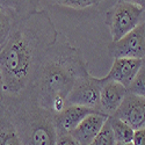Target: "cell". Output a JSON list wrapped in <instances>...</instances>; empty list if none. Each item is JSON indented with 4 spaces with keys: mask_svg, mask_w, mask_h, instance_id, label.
Wrapping results in <instances>:
<instances>
[{
    "mask_svg": "<svg viewBox=\"0 0 145 145\" xmlns=\"http://www.w3.org/2000/svg\"><path fill=\"white\" fill-rule=\"evenodd\" d=\"M59 33L45 9L23 18L0 50L5 96H16L31 88L37 70Z\"/></svg>",
    "mask_w": 145,
    "mask_h": 145,
    "instance_id": "6da1fadb",
    "label": "cell"
},
{
    "mask_svg": "<svg viewBox=\"0 0 145 145\" xmlns=\"http://www.w3.org/2000/svg\"><path fill=\"white\" fill-rule=\"evenodd\" d=\"M87 73L81 50L59 34L41 63L30 89L43 108L58 114L66 108V99L78 80Z\"/></svg>",
    "mask_w": 145,
    "mask_h": 145,
    "instance_id": "7a4b0ae2",
    "label": "cell"
},
{
    "mask_svg": "<svg viewBox=\"0 0 145 145\" xmlns=\"http://www.w3.org/2000/svg\"><path fill=\"white\" fill-rule=\"evenodd\" d=\"M3 108L22 145H56L55 114L39 103L31 89L16 96H5Z\"/></svg>",
    "mask_w": 145,
    "mask_h": 145,
    "instance_id": "3957f363",
    "label": "cell"
},
{
    "mask_svg": "<svg viewBox=\"0 0 145 145\" xmlns=\"http://www.w3.org/2000/svg\"><path fill=\"white\" fill-rule=\"evenodd\" d=\"M145 22V9L140 1H116L106 13V26L117 42Z\"/></svg>",
    "mask_w": 145,
    "mask_h": 145,
    "instance_id": "277c9868",
    "label": "cell"
},
{
    "mask_svg": "<svg viewBox=\"0 0 145 145\" xmlns=\"http://www.w3.org/2000/svg\"><path fill=\"white\" fill-rule=\"evenodd\" d=\"M103 78L93 77L89 72L74 85L66 99V106H80L100 113V95Z\"/></svg>",
    "mask_w": 145,
    "mask_h": 145,
    "instance_id": "5b68a950",
    "label": "cell"
},
{
    "mask_svg": "<svg viewBox=\"0 0 145 145\" xmlns=\"http://www.w3.org/2000/svg\"><path fill=\"white\" fill-rule=\"evenodd\" d=\"M37 1H1L0 0V50L5 46L18 23L36 10Z\"/></svg>",
    "mask_w": 145,
    "mask_h": 145,
    "instance_id": "8992f818",
    "label": "cell"
},
{
    "mask_svg": "<svg viewBox=\"0 0 145 145\" xmlns=\"http://www.w3.org/2000/svg\"><path fill=\"white\" fill-rule=\"evenodd\" d=\"M109 54L114 59H145V22L117 42H112L109 44Z\"/></svg>",
    "mask_w": 145,
    "mask_h": 145,
    "instance_id": "52a82bcc",
    "label": "cell"
},
{
    "mask_svg": "<svg viewBox=\"0 0 145 145\" xmlns=\"http://www.w3.org/2000/svg\"><path fill=\"white\" fill-rule=\"evenodd\" d=\"M114 116L134 130L145 129V98L128 93Z\"/></svg>",
    "mask_w": 145,
    "mask_h": 145,
    "instance_id": "ba28073f",
    "label": "cell"
},
{
    "mask_svg": "<svg viewBox=\"0 0 145 145\" xmlns=\"http://www.w3.org/2000/svg\"><path fill=\"white\" fill-rule=\"evenodd\" d=\"M98 113L92 109L80 106H66L64 110L55 114V127L57 135H71L76 128L81 123V121L87 117L89 114Z\"/></svg>",
    "mask_w": 145,
    "mask_h": 145,
    "instance_id": "9c48e42d",
    "label": "cell"
},
{
    "mask_svg": "<svg viewBox=\"0 0 145 145\" xmlns=\"http://www.w3.org/2000/svg\"><path fill=\"white\" fill-rule=\"evenodd\" d=\"M143 60L131 59V58H115L113 60L110 71L103 78L105 80H108V81L118 82L128 88L130 86V84L136 78L138 71L143 64Z\"/></svg>",
    "mask_w": 145,
    "mask_h": 145,
    "instance_id": "30bf717a",
    "label": "cell"
},
{
    "mask_svg": "<svg viewBox=\"0 0 145 145\" xmlns=\"http://www.w3.org/2000/svg\"><path fill=\"white\" fill-rule=\"evenodd\" d=\"M105 79V78H103ZM128 94V88L115 81L105 80L100 95V113L114 116Z\"/></svg>",
    "mask_w": 145,
    "mask_h": 145,
    "instance_id": "8fae6325",
    "label": "cell"
},
{
    "mask_svg": "<svg viewBox=\"0 0 145 145\" xmlns=\"http://www.w3.org/2000/svg\"><path fill=\"white\" fill-rule=\"evenodd\" d=\"M107 115L101 113H93L85 117L81 123L76 128L71 136L74 138L78 145H89L94 138L99 135L102 127L108 121Z\"/></svg>",
    "mask_w": 145,
    "mask_h": 145,
    "instance_id": "7c38bea8",
    "label": "cell"
},
{
    "mask_svg": "<svg viewBox=\"0 0 145 145\" xmlns=\"http://www.w3.org/2000/svg\"><path fill=\"white\" fill-rule=\"evenodd\" d=\"M0 145H22L3 107H0Z\"/></svg>",
    "mask_w": 145,
    "mask_h": 145,
    "instance_id": "4fadbf2b",
    "label": "cell"
},
{
    "mask_svg": "<svg viewBox=\"0 0 145 145\" xmlns=\"http://www.w3.org/2000/svg\"><path fill=\"white\" fill-rule=\"evenodd\" d=\"M112 127V130L114 132V137L117 144H130L134 138L135 130L130 125H128L125 122L121 121L120 118L115 116H110L108 118Z\"/></svg>",
    "mask_w": 145,
    "mask_h": 145,
    "instance_id": "5bb4252c",
    "label": "cell"
},
{
    "mask_svg": "<svg viewBox=\"0 0 145 145\" xmlns=\"http://www.w3.org/2000/svg\"><path fill=\"white\" fill-rule=\"evenodd\" d=\"M128 93L145 98V59L143 60V64L138 71L136 78L128 87Z\"/></svg>",
    "mask_w": 145,
    "mask_h": 145,
    "instance_id": "9a60e30c",
    "label": "cell"
},
{
    "mask_svg": "<svg viewBox=\"0 0 145 145\" xmlns=\"http://www.w3.org/2000/svg\"><path fill=\"white\" fill-rule=\"evenodd\" d=\"M116 140L114 137V132L112 130L109 121H107L102 127L99 135L94 138V140L89 145H116Z\"/></svg>",
    "mask_w": 145,
    "mask_h": 145,
    "instance_id": "2e32d148",
    "label": "cell"
},
{
    "mask_svg": "<svg viewBox=\"0 0 145 145\" xmlns=\"http://www.w3.org/2000/svg\"><path fill=\"white\" fill-rule=\"evenodd\" d=\"M98 3H100V1H93V0H58V1H54L55 5L71 8L74 10L91 8L95 5H98Z\"/></svg>",
    "mask_w": 145,
    "mask_h": 145,
    "instance_id": "e0dca14e",
    "label": "cell"
},
{
    "mask_svg": "<svg viewBox=\"0 0 145 145\" xmlns=\"http://www.w3.org/2000/svg\"><path fill=\"white\" fill-rule=\"evenodd\" d=\"M131 144L132 145H145V129L135 130Z\"/></svg>",
    "mask_w": 145,
    "mask_h": 145,
    "instance_id": "ac0fdd59",
    "label": "cell"
},
{
    "mask_svg": "<svg viewBox=\"0 0 145 145\" xmlns=\"http://www.w3.org/2000/svg\"><path fill=\"white\" fill-rule=\"evenodd\" d=\"M56 145H78V143L71 135H60L57 138Z\"/></svg>",
    "mask_w": 145,
    "mask_h": 145,
    "instance_id": "d6986e66",
    "label": "cell"
},
{
    "mask_svg": "<svg viewBox=\"0 0 145 145\" xmlns=\"http://www.w3.org/2000/svg\"><path fill=\"white\" fill-rule=\"evenodd\" d=\"M5 99V85H4V76L0 67V107H3V102Z\"/></svg>",
    "mask_w": 145,
    "mask_h": 145,
    "instance_id": "ffe728a7",
    "label": "cell"
},
{
    "mask_svg": "<svg viewBox=\"0 0 145 145\" xmlns=\"http://www.w3.org/2000/svg\"><path fill=\"white\" fill-rule=\"evenodd\" d=\"M142 3V5H143V7H144V9H145V1H140Z\"/></svg>",
    "mask_w": 145,
    "mask_h": 145,
    "instance_id": "44dd1931",
    "label": "cell"
},
{
    "mask_svg": "<svg viewBox=\"0 0 145 145\" xmlns=\"http://www.w3.org/2000/svg\"><path fill=\"white\" fill-rule=\"evenodd\" d=\"M116 145H132V144L130 143V144H116Z\"/></svg>",
    "mask_w": 145,
    "mask_h": 145,
    "instance_id": "7402d4cb",
    "label": "cell"
}]
</instances>
